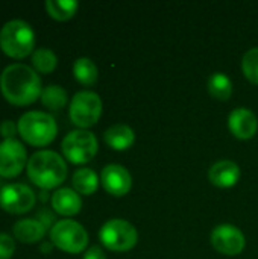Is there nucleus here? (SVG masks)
Segmentation results:
<instances>
[{
    "label": "nucleus",
    "mask_w": 258,
    "mask_h": 259,
    "mask_svg": "<svg viewBox=\"0 0 258 259\" xmlns=\"http://www.w3.org/2000/svg\"><path fill=\"white\" fill-rule=\"evenodd\" d=\"M100 243L113 252H128L135 247L138 232L134 225L122 219L108 220L99 232Z\"/></svg>",
    "instance_id": "39448f33"
},
{
    "label": "nucleus",
    "mask_w": 258,
    "mask_h": 259,
    "mask_svg": "<svg viewBox=\"0 0 258 259\" xmlns=\"http://www.w3.org/2000/svg\"><path fill=\"white\" fill-rule=\"evenodd\" d=\"M32 65L38 73L49 74L56 68L58 58H56L53 50L41 47V49L33 50V53H32Z\"/></svg>",
    "instance_id": "5701e85b"
},
{
    "label": "nucleus",
    "mask_w": 258,
    "mask_h": 259,
    "mask_svg": "<svg viewBox=\"0 0 258 259\" xmlns=\"http://www.w3.org/2000/svg\"><path fill=\"white\" fill-rule=\"evenodd\" d=\"M97 147L94 134L87 129L71 131L64 137L61 144L64 156L71 164H85L91 161L97 153Z\"/></svg>",
    "instance_id": "0eeeda50"
},
{
    "label": "nucleus",
    "mask_w": 258,
    "mask_h": 259,
    "mask_svg": "<svg viewBox=\"0 0 258 259\" xmlns=\"http://www.w3.org/2000/svg\"><path fill=\"white\" fill-rule=\"evenodd\" d=\"M228 127L234 137L249 140L258 131L257 115L248 108H236L228 117Z\"/></svg>",
    "instance_id": "ddd939ff"
},
{
    "label": "nucleus",
    "mask_w": 258,
    "mask_h": 259,
    "mask_svg": "<svg viewBox=\"0 0 258 259\" xmlns=\"http://www.w3.org/2000/svg\"><path fill=\"white\" fill-rule=\"evenodd\" d=\"M105 143L114 150H126L135 141V132L128 124H114L108 127L103 134Z\"/></svg>",
    "instance_id": "f3484780"
},
{
    "label": "nucleus",
    "mask_w": 258,
    "mask_h": 259,
    "mask_svg": "<svg viewBox=\"0 0 258 259\" xmlns=\"http://www.w3.org/2000/svg\"><path fill=\"white\" fill-rule=\"evenodd\" d=\"M27 153L18 140H3L0 143V176L15 178L27 165Z\"/></svg>",
    "instance_id": "9d476101"
},
{
    "label": "nucleus",
    "mask_w": 258,
    "mask_h": 259,
    "mask_svg": "<svg viewBox=\"0 0 258 259\" xmlns=\"http://www.w3.org/2000/svg\"><path fill=\"white\" fill-rule=\"evenodd\" d=\"M70 120L81 129L96 124L102 115V100L93 91H79L70 102Z\"/></svg>",
    "instance_id": "6e6552de"
},
{
    "label": "nucleus",
    "mask_w": 258,
    "mask_h": 259,
    "mask_svg": "<svg viewBox=\"0 0 258 259\" xmlns=\"http://www.w3.org/2000/svg\"><path fill=\"white\" fill-rule=\"evenodd\" d=\"M41 103L50 111H59L67 105V91L59 85H47L41 93Z\"/></svg>",
    "instance_id": "412c9836"
},
{
    "label": "nucleus",
    "mask_w": 258,
    "mask_h": 259,
    "mask_svg": "<svg viewBox=\"0 0 258 259\" xmlns=\"http://www.w3.org/2000/svg\"><path fill=\"white\" fill-rule=\"evenodd\" d=\"M208 179L213 185L219 188H230L234 187L240 179V168L236 162L230 159L217 161L208 170Z\"/></svg>",
    "instance_id": "4468645a"
},
{
    "label": "nucleus",
    "mask_w": 258,
    "mask_h": 259,
    "mask_svg": "<svg viewBox=\"0 0 258 259\" xmlns=\"http://www.w3.org/2000/svg\"><path fill=\"white\" fill-rule=\"evenodd\" d=\"M18 132V126L12 120H3L0 123V134L5 140H14Z\"/></svg>",
    "instance_id": "a878e982"
},
{
    "label": "nucleus",
    "mask_w": 258,
    "mask_h": 259,
    "mask_svg": "<svg viewBox=\"0 0 258 259\" xmlns=\"http://www.w3.org/2000/svg\"><path fill=\"white\" fill-rule=\"evenodd\" d=\"M3 97L17 106H27L41 97L43 87L36 71L24 64H11L0 74Z\"/></svg>",
    "instance_id": "f257e3e1"
},
{
    "label": "nucleus",
    "mask_w": 258,
    "mask_h": 259,
    "mask_svg": "<svg viewBox=\"0 0 258 259\" xmlns=\"http://www.w3.org/2000/svg\"><path fill=\"white\" fill-rule=\"evenodd\" d=\"M17 126L20 137L33 147H44L50 144L58 134L55 118L41 111H29L23 114Z\"/></svg>",
    "instance_id": "20e7f679"
},
{
    "label": "nucleus",
    "mask_w": 258,
    "mask_h": 259,
    "mask_svg": "<svg viewBox=\"0 0 258 259\" xmlns=\"http://www.w3.org/2000/svg\"><path fill=\"white\" fill-rule=\"evenodd\" d=\"M15 252V241L8 234H0V259H11Z\"/></svg>",
    "instance_id": "393cba45"
},
{
    "label": "nucleus",
    "mask_w": 258,
    "mask_h": 259,
    "mask_svg": "<svg viewBox=\"0 0 258 259\" xmlns=\"http://www.w3.org/2000/svg\"><path fill=\"white\" fill-rule=\"evenodd\" d=\"M100 182L106 193L116 197H122L129 193L132 187V178L129 171L120 164H108L100 173Z\"/></svg>",
    "instance_id": "f8f14e48"
},
{
    "label": "nucleus",
    "mask_w": 258,
    "mask_h": 259,
    "mask_svg": "<svg viewBox=\"0 0 258 259\" xmlns=\"http://www.w3.org/2000/svg\"><path fill=\"white\" fill-rule=\"evenodd\" d=\"M46 231H47V228L40 220H35V219L18 220L12 228L14 237L20 243H24V244L40 243L44 238Z\"/></svg>",
    "instance_id": "dca6fc26"
},
{
    "label": "nucleus",
    "mask_w": 258,
    "mask_h": 259,
    "mask_svg": "<svg viewBox=\"0 0 258 259\" xmlns=\"http://www.w3.org/2000/svg\"><path fill=\"white\" fill-rule=\"evenodd\" d=\"M71 184L75 187V191L78 194L90 196L97 190L99 178L91 168H79L73 173Z\"/></svg>",
    "instance_id": "a211bd4d"
},
{
    "label": "nucleus",
    "mask_w": 258,
    "mask_h": 259,
    "mask_svg": "<svg viewBox=\"0 0 258 259\" xmlns=\"http://www.w3.org/2000/svg\"><path fill=\"white\" fill-rule=\"evenodd\" d=\"M213 247L227 256H236L242 253L246 246L243 232L234 225H219L211 232Z\"/></svg>",
    "instance_id": "9b49d317"
},
{
    "label": "nucleus",
    "mask_w": 258,
    "mask_h": 259,
    "mask_svg": "<svg viewBox=\"0 0 258 259\" xmlns=\"http://www.w3.org/2000/svg\"><path fill=\"white\" fill-rule=\"evenodd\" d=\"M242 71L246 79L258 85V47L249 49L242 59Z\"/></svg>",
    "instance_id": "b1692460"
},
{
    "label": "nucleus",
    "mask_w": 258,
    "mask_h": 259,
    "mask_svg": "<svg viewBox=\"0 0 258 259\" xmlns=\"http://www.w3.org/2000/svg\"><path fill=\"white\" fill-rule=\"evenodd\" d=\"M208 91L217 100H228L233 93V82L231 79L220 71H216L208 79Z\"/></svg>",
    "instance_id": "aec40b11"
},
{
    "label": "nucleus",
    "mask_w": 258,
    "mask_h": 259,
    "mask_svg": "<svg viewBox=\"0 0 258 259\" xmlns=\"http://www.w3.org/2000/svg\"><path fill=\"white\" fill-rule=\"evenodd\" d=\"M84 259H106V255L103 253V250L99 246H93L85 252Z\"/></svg>",
    "instance_id": "bb28decb"
},
{
    "label": "nucleus",
    "mask_w": 258,
    "mask_h": 259,
    "mask_svg": "<svg viewBox=\"0 0 258 259\" xmlns=\"http://www.w3.org/2000/svg\"><path fill=\"white\" fill-rule=\"evenodd\" d=\"M52 206L53 209L65 217L76 215L82 208L81 196L71 188H59L52 194Z\"/></svg>",
    "instance_id": "2eb2a0df"
},
{
    "label": "nucleus",
    "mask_w": 258,
    "mask_h": 259,
    "mask_svg": "<svg viewBox=\"0 0 258 259\" xmlns=\"http://www.w3.org/2000/svg\"><path fill=\"white\" fill-rule=\"evenodd\" d=\"M78 2L75 0H47L46 9L49 15L58 21H65L71 18L78 11Z\"/></svg>",
    "instance_id": "4be33fe9"
},
{
    "label": "nucleus",
    "mask_w": 258,
    "mask_h": 259,
    "mask_svg": "<svg viewBox=\"0 0 258 259\" xmlns=\"http://www.w3.org/2000/svg\"><path fill=\"white\" fill-rule=\"evenodd\" d=\"M27 178L43 190L59 187L67 178V164L61 155L53 150H40L33 153L26 165Z\"/></svg>",
    "instance_id": "f03ea898"
},
{
    "label": "nucleus",
    "mask_w": 258,
    "mask_h": 259,
    "mask_svg": "<svg viewBox=\"0 0 258 259\" xmlns=\"http://www.w3.org/2000/svg\"><path fill=\"white\" fill-rule=\"evenodd\" d=\"M35 46V32L24 20H11L0 30V49L14 59L29 56Z\"/></svg>",
    "instance_id": "7ed1b4c3"
},
{
    "label": "nucleus",
    "mask_w": 258,
    "mask_h": 259,
    "mask_svg": "<svg viewBox=\"0 0 258 259\" xmlns=\"http://www.w3.org/2000/svg\"><path fill=\"white\" fill-rule=\"evenodd\" d=\"M50 250H52V244H43V246H41V252L49 253Z\"/></svg>",
    "instance_id": "cd10ccee"
},
{
    "label": "nucleus",
    "mask_w": 258,
    "mask_h": 259,
    "mask_svg": "<svg viewBox=\"0 0 258 259\" xmlns=\"http://www.w3.org/2000/svg\"><path fill=\"white\" fill-rule=\"evenodd\" d=\"M35 193L24 184H9L0 190V208L9 214H24L35 205Z\"/></svg>",
    "instance_id": "1a4fd4ad"
},
{
    "label": "nucleus",
    "mask_w": 258,
    "mask_h": 259,
    "mask_svg": "<svg viewBox=\"0 0 258 259\" xmlns=\"http://www.w3.org/2000/svg\"><path fill=\"white\" fill-rule=\"evenodd\" d=\"M50 241L53 246L67 253H81L88 244V234L82 225L65 219L56 222L50 229Z\"/></svg>",
    "instance_id": "423d86ee"
},
{
    "label": "nucleus",
    "mask_w": 258,
    "mask_h": 259,
    "mask_svg": "<svg viewBox=\"0 0 258 259\" xmlns=\"http://www.w3.org/2000/svg\"><path fill=\"white\" fill-rule=\"evenodd\" d=\"M73 74L76 80L85 87H91L97 82L99 71L96 64L90 58H78L73 64Z\"/></svg>",
    "instance_id": "6ab92c4d"
}]
</instances>
